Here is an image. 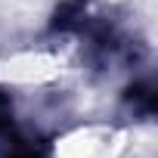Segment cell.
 I'll use <instances>...</instances> for the list:
<instances>
[{
  "label": "cell",
  "instance_id": "1",
  "mask_svg": "<svg viewBox=\"0 0 158 158\" xmlns=\"http://www.w3.org/2000/svg\"><path fill=\"white\" fill-rule=\"evenodd\" d=\"M62 74V56L50 47H28L0 62L3 87H44Z\"/></svg>",
  "mask_w": 158,
  "mask_h": 158
}]
</instances>
